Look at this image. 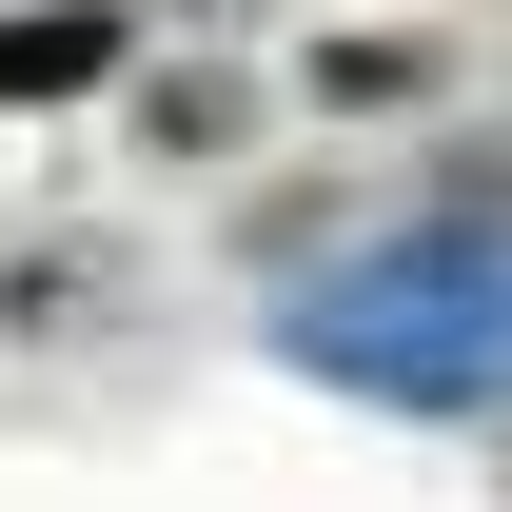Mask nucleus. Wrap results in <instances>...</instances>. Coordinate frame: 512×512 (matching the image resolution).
<instances>
[{"label":"nucleus","mask_w":512,"mask_h":512,"mask_svg":"<svg viewBox=\"0 0 512 512\" xmlns=\"http://www.w3.org/2000/svg\"><path fill=\"white\" fill-rule=\"evenodd\" d=\"M276 355L375 414H493L512 394V237H375L276 296Z\"/></svg>","instance_id":"1"},{"label":"nucleus","mask_w":512,"mask_h":512,"mask_svg":"<svg viewBox=\"0 0 512 512\" xmlns=\"http://www.w3.org/2000/svg\"><path fill=\"white\" fill-rule=\"evenodd\" d=\"M99 40H119V20H0V99H60V79H99Z\"/></svg>","instance_id":"2"}]
</instances>
